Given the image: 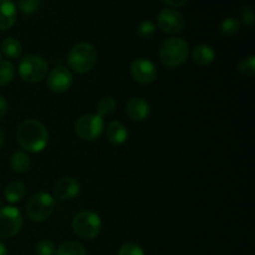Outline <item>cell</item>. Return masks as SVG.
<instances>
[{
  "instance_id": "6da1fadb",
  "label": "cell",
  "mask_w": 255,
  "mask_h": 255,
  "mask_svg": "<svg viewBox=\"0 0 255 255\" xmlns=\"http://www.w3.org/2000/svg\"><path fill=\"white\" fill-rule=\"evenodd\" d=\"M16 141L24 151L39 153L49 143V131L42 122L29 119L22 121L16 129Z\"/></svg>"
},
{
  "instance_id": "7a4b0ae2",
  "label": "cell",
  "mask_w": 255,
  "mask_h": 255,
  "mask_svg": "<svg viewBox=\"0 0 255 255\" xmlns=\"http://www.w3.org/2000/svg\"><path fill=\"white\" fill-rule=\"evenodd\" d=\"M189 55V44L182 37H169L159 47V60L169 69H174L187 61Z\"/></svg>"
},
{
  "instance_id": "3957f363",
  "label": "cell",
  "mask_w": 255,
  "mask_h": 255,
  "mask_svg": "<svg viewBox=\"0 0 255 255\" xmlns=\"http://www.w3.org/2000/svg\"><path fill=\"white\" fill-rule=\"evenodd\" d=\"M97 62V51L90 42H79L67 55L69 67L76 74H87Z\"/></svg>"
},
{
  "instance_id": "277c9868",
  "label": "cell",
  "mask_w": 255,
  "mask_h": 255,
  "mask_svg": "<svg viewBox=\"0 0 255 255\" xmlns=\"http://www.w3.org/2000/svg\"><path fill=\"white\" fill-rule=\"evenodd\" d=\"M17 71H19L22 81L27 82V84H36L46 77L47 72H49V64L44 57L29 54L25 55L20 60Z\"/></svg>"
},
{
  "instance_id": "5b68a950",
  "label": "cell",
  "mask_w": 255,
  "mask_h": 255,
  "mask_svg": "<svg viewBox=\"0 0 255 255\" xmlns=\"http://www.w3.org/2000/svg\"><path fill=\"white\" fill-rule=\"evenodd\" d=\"M102 228L101 218L92 211H82L72 219V231L79 238L91 241L99 237Z\"/></svg>"
},
{
  "instance_id": "8992f818",
  "label": "cell",
  "mask_w": 255,
  "mask_h": 255,
  "mask_svg": "<svg viewBox=\"0 0 255 255\" xmlns=\"http://www.w3.org/2000/svg\"><path fill=\"white\" fill-rule=\"evenodd\" d=\"M55 211V198L49 193L40 192L29 198L26 203L27 218L35 223L47 221Z\"/></svg>"
},
{
  "instance_id": "52a82bcc",
  "label": "cell",
  "mask_w": 255,
  "mask_h": 255,
  "mask_svg": "<svg viewBox=\"0 0 255 255\" xmlns=\"http://www.w3.org/2000/svg\"><path fill=\"white\" fill-rule=\"evenodd\" d=\"M105 131L104 119L97 114L82 115L75 122V132L84 141H95Z\"/></svg>"
},
{
  "instance_id": "ba28073f",
  "label": "cell",
  "mask_w": 255,
  "mask_h": 255,
  "mask_svg": "<svg viewBox=\"0 0 255 255\" xmlns=\"http://www.w3.org/2000/svg\"><path fill=\"white\" fill-rule=\"evenodd\" d=\"M24 219L21 212L12 206L0 208V238L10 239L21 231Z\"/></svg>"
},
{
  "instance_id": "9c48e42d",
  "label": "cell",
  "mask_w": 255,
  "mask_h": 255,
  "mask_svg": "<svg viewBox=\"0 0 255 255\" xmlns=\"http://www.w3.org/2000/svg\"><path fill=\"white\" fill-rule=\"evenodd\" d=\"M157 26L168 35L179 34L181 31H183L184 26H186V20L178 10L167 7V9L162 10L157 16Z\"/></svg>"
},
{
  "instance_id": "30bf717a",
  "label": "cell",
  "mask_w": 255,
  "mask_h": 255,
  "mask_svg": "<svg viewBox=\"0 0 255 255\" xmlns=\"http://www.w3.org/2000/svg\"><path fill=\"white\" fill-rule=\"evenodd\" d=\"M132 79L141 85H149L156 81L157 79V67L151 60L139 57L132 61L129 66Z\"/></svg>"
},
{
  "instance_id": "8fae6325",
  "label": "cell",
  "mask_w": 255,
  "mask_h": 255,
  "mask_svg": "<svg viewBox=\"0 0 255 255\" xmlns=\"http://www.w3.org/2000/svg\"><path fill=\"white\" fill-rule=\"evenodd\" d=\"M72 85V74L65 66H56L47 75V86L55 94L66 92Z\"/></svg>"
},
{
  "instance_id": "7c38bea8",
  "label": "cell",
  "mask_w": 255,
  "mask_h": 255,
  "mask_svg": "<svg viewBox=\"0 0 255 255\" xmlns=\"http://www.w3.org/2000/svg\"><path fill=\"white\" fill-rule=\"evenodd\" d=\"M80 182L75 177H64L55 184L54 198L57 201H71L80 193Z\"/></svg>"
},
{
  "instance_id": "4fadbf2b",
  "label": "cell",
  "mask_w": 255,
  "mask_h": 255,
  "mask_svg": "<svg viewBox=\"0 0 255 255\" xmlns=\"http://www.w3.org/2000/svg\"><path fill=\"white\" fill-rule=\"evenodd\" d=\"M151 114V106L143 97H132L126 104V115L129 120L142 122L148 119Z\"/></svg>"
},
{
  "instance_id": "5bb4252c",
  "label": "cell",
  "mask_w": 255,
  "mask_h": 255,
  "mask_svg": "<svg viewBox=\"0 0 255 255\" xmlns=\"http://www.w3.org/2000/svg\"><path fill=\"white\" fill-rule=\"evenodd\" d=\"M16 21V6L12 0H0V31H6Z\"/></svg>"
},
{
  "instance_id": "9a60e30c",
  "label": "cell",
  "mask_w": 255,
  "mask_h": 255,
  "mask_svg": "<svg viewBox=\"0 0 255 255\" xmlns=\"http://www.w3.org/2000/svg\"><path fill=\"white\" fill-rule=\"evenodd\" d=\"M192 59L199 66H208L216 60V51L211 45L199 44L192 50Z\"/></svg>"
},
{
  "instance_id": "2e32d148",
  "label": "cell",
  "mask_w": 255,
  "mask_h": 255,
  "mask_svg": "<svg viewBox=\"0 0 255 255\" xmlns=\"http://www.w3.org/2000/svg\"><path fill=\"white\" fill-rule=\"evenodd\" d=\"M106 137L112 144L120 146V144H124L127 141L128 131H127L126 126L120 121H112L110 122L106 128Z\"/></svg>"
},
{
  "instance_id": "e0dca14e",
  "label": "cell",
  "mask_w": 255,
  "mask_h": 255,
  "mask_svg": "<svg viewBox=\"0 0 255 255\" xmlns=\"http://www.w3.org/2000/svg\"><path fill=\"white\" fill-rule=\"evenodd\" d=\"M26 194V188L24 183L20 181H12L6 186L4 191V197L9 203H17L22 201V198Z\"/></svg>"
},
{
  "instance_id": "ac0fdd59",
  "label": "cell",
  "mask_w": 255,
  "mask_h": 255,
  "mask_svg": "<svg viewBox=\"0 0 255 255\" xmlns=\"http://www.w3.org/2000/svg\"><path fill=\"white\" fill-rule=\"evenodd\" d=\"M10 167L15 173L22 174L27 172L31 167V159L27 156L25 152L17 151L12 153L11 158H10Z\"/></svg>"
},
{
  "instance_id": "d6986e66",
  "label": "cell",
  "mask_w": 255,
  "mask_h": 255,
  "mask_svg": "<svg viewBox=\"0 0 255 255\" xmlns=\"http://www.w3.org/2000/svg\"><path fill=\"white\" fill-rule=\"evenodd\" d=\"M1 52L9 59H19L22 55V45L15 37H6L1 44Z\"/></svg>"
},
{
  "instance_id": "ffe728a7",
  "label": "cell",
  "mask_w": 255,
  "mask_h": 255,
  "mask_svg": "<svg viewBox=\"0 0 255 255\" xmlns=\"http://www.w3.org/2000/svg\"><path fill=\"white\" fill-rule=\"evenodd\" d=\"M116 107H117V102L116 100L114 99L112 96H104L99 100L96 105V109H97V115L100 117H107V116H111V115L115 114L116 111Z\"/></svg>"
},
{
  "instance_id": "44dd1931",
  "label": "cell",
  "mask_w": 255,
  "mask_h": 255,
  "mask_svg": "<svg viewBox=\"0 0 255 255\" xmlns=\"http://www.w3.org/2000/svg\"><path fill=\"white\" fill-rule=\"evenodd\" d=\"M16 69L12 62L7 60H0V86H6L15 79Z\"/></svg>"
},
{
  "instance_id": "7402d4cb",
  "label": "cell",
  "mask_w": 255,
  "mask_h": 255,
  "mask_svg": "<svg viewBox=\"0 0 255 255\" xmlns=\"http://www.w3.org/2000/svg\"><path fill=\"white\" fill-rule=\"evenodd\" d=\"M56 255H87L86 249L77 242H65L56 249Z\"/></svg>"
},
{
  "instance_id": "603a6c76",
  "label": "cell",
  "mask_w": 255,
  "mask_h": 255,
  "mask_svg": "<svg viewBox=\"0 0 255 255\" xmlns=\"http://www.w3.org/2000/svg\"><path fill=\"white\" fill-rule=\"evenodd\" d=\"M239 30H241V21L236 17H227L221 22V26H219V31L226 37L234 36L238 34Z\"/></svg>"
},
{
  "instance_id": "cb8c5ba5",
  "label": "cell",
  "mask_w": 255,
  "mask_h": 255,
  "mask_svg": "<svg viewBox=\"0 0 255 255\" xmlns=\"http://www.w3.org/2000/svg\"><path fill=\"white\" fill-rule=\"evenodd\" d=\"M238 71L239 74L243 75L246 77H253L255 75V56L251 55V56L246 57L242 60L238 65Z\"/></svg>"
},
{
  "instance_id": "d4e9b609",
  "label": "cell",
  "mask_w": 255,
  "mask_h": 255,
  "mask_svg": "<svg viewBox=\"0 0 255 255\" xmlns=\"http://www.w3.org/2000/svg\"><path fill=\"white\" fill-rule=\"evenodd\" d=\"M41 0H17V7L25 15H32L39 11Z\"/></svg>"
},
{
  "instance_id": "484cf974",
  "label": "cell",
  "mask_w": 255,
  "mask_h": 255,
  "mask_svg": "<svg viewBox=\"0 0 255 255\" xmlns=\"http://www.w3.org/2000/svg\"><path fill=\"white\" fill-rule=\"evenodd\" d=\"M154 32H156V25L151 20H143L137 26V34L141 37H143V39L152 37L154 35Z\"/></svg>"
},
{
  "instance_id": "4316f807",
  "label": "cell",
  "mask_w": 255,
  "mask_h": 255,
  "mask_svg": "<svg viewBox=\"0 0 255 255\" xmlns=\"http://www.w3.org/2000/svg\"><path fill=\"white\" fill-rule=\"evenodd\" d=\"M35 252L37 255H55L56 247H55L54 242L49 241V239H42L36 244Z\"/></svg>"
},
{
  "instance_id": "83f0119b",
  "label": "cell",
  "mask_w": 255,
  "mask_h": 255,
  "mask_svg": "<svg viewBox=\"0 0 255 255\" xmlns=\"http://www.w3.org/2000/svg\"><path fill=\"white\" fill-rule=\"evenodd\" d=\"M117 255H146L144 251L142 249L141 246L136 243H125L121 248L119 249V254Z\"/></svg>"
},
{
  "instance_id": "f1b7e54d",
  "label": "cell",
  "mask_w": 255,
  "mask_h": 255,
  "mask_svg": "<svg viewBox=\"0 0 255 255\" xmlns=\"http://www.w3.org/2000/svg\"><path fill=\"white\" fill-rule=\"evenodd\" d=\"M242 21L247 26H252L254 24V12L251 7H244L242 11Z\"/></svg>"
},
{
  "instance_id": "f546056e",
  "label": "cell",
  "mask_w": 255,
  "mask_h": 255,
  "mask_svg": "<svg viewBox=\"0 0 255 255\" xmlns=\"http://www.w3.org/2000/svg\"><path fill=\"white\" fill-rule=\"evenodd\" d=\"M7 112V101L2 95H0V120L6 115Z\"/></svg>"
},
{
  "instance_id": "4dcf8cb0",
  "label": "cell",
  "mask_w": 255,
  "mask_h": 255,
  "mask_svg": "<svg viewBox=\"0 0 255 255\" xmlns=\"http://www.w3.org/2000/svg\"><path fill=\"white\" fill-rule=\"evenodd\" d=\"M164 2H166L167 5H169V6L173 9V7H181L183 6L184 4H186L188 0H163Z\"/></svg>"
},
{
  "instance_id": "1f68e13d",
  "label": "cell",
  "mask_w": 255,
  "mask_h": 255,
  "mask_svg": "<svg viewBox=\"0 0 255 255\" xmlns=\"http://www.w3.org/2000/svg\"><path fill=\"white\" fill-rule=\"evenodd\" d=\"M4 144H5V133L0 129V149L4 147Z\"/></svg>"
},
{
  "instance_id": "d6a6232c",
  "label": "cell",
  "mask_w": 255,
  "mask_h": 255,
  "mask_svg": "<svg viewBox=\"0 0 255 255\" xmlns=\"http://www.w3.org/2000/svg\"><path fill=\"white\" fill-rule=\"evenodd\" d=\"M0 255H7V248L0 242Z\"/></svg>"
},
{
  "instance_id": "836d02e7",
  "label": "cell",
  "mask_w": 255,
  "mask_h": 255,
  "mask_svg": "<svg viewBox=\"0 0 255 255\" xmlns=\"http://www.w3.org/2000/svg\"><path fill=\"white\" fill-rule=\"evenodd\" d=\"M0 60H1V51H0Z\"/></svg>"
}]
</instances>
